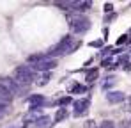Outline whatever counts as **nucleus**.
<instances>
[{
	"instance_id": "nucleus-1",
	"label": "nucleus",
	"mask_w": 131,
	"mask_h": 128,
	"mask_svg": "<svg viewBox=\"0 0 131 128\" xmlns=\"http://www.w3.org/2000/svg\"><path fill=\"white\" fill-rule=\"evenodd\" d=\"M13 78H14L20 85H23V87L27 89L32 82H36L37 71H36L30 64H23V66H18V68L14 69V77H13Z\"/></svg>"
},
{
	"instance_id": "nucleus-2",
	"label": "nucleus",
	"mask_w": 131,
	"mask_h": 128,
	"mask_svg": "<svg viewBox=\"0 0 131 128\" xmlns=\"http://www.w3.org/2000/svg\"><path fill=\"white\" fill-rule=\"evenodd\" d=\"M67 16H69V29H71L73 34L83 36L90 29V20L85 18V16H82L78 13H67Z\"/></svg>"
},
{
	"instance_id": "nucleus-3",
	"label": "nucleus",
	"mask_w": 131,
	"mask_h": 128,
	"mask_svg": "<svg viewBox=\"0 0 131 128\" xmlns=\"http://www.w3.org/2000/svg\"><path fill=\"white\" fill-rule=\"evenodd\" d=\"M73 36L69 34V36H64L60 41L57 43L53 48H50L48 52H46V55L50 57V59H55V57H59V55H64V53H69V50H71V46H73Z\"/></svg>"
},
{
	"instance_id": "nucleus-4",
	"label": "nucleus",
	"mask_w": 131,
	"mask_h": 128,
	"mask_svg": "<svg viewBox=\"0 0 131 128\" xmlns=\"http://www.w3.org/2000/svg\"><path fill=\"white\" fill-rule=\"evenodd\" d=\"M0 85H5L11 93H13V96L14 94H18V96H23L25 93H27V89L23 87V85H20L13 77H0Z\"/></svg>"
},
{
	"instance_id": "nucleus-5",
	"label": "nucleus",
	"mask_w": 131,
	"mask_h": 128,
	"mask_svg": "<svg viewBox=\"0 0 131 128\" xmlns=\"http://www.w3.org/2000/svg\"><path fill=\"white\" fill-rule=\"evenodd\" d=\"M89 105H90V100L87 98H83V100H76V102H73V107H74V116L76 117H80V116H83V114H87L89 110Z\"/></svg>"
},
{
	"instance_id": "nucleus-6",
	"label": "nucleus",
	"mask_w": 131,
	"mask_h": 128,
	"mask_svg": "<svg viewBox=\"0 0 131 128\" xmlns=\"http://www.w3.org/2000/svg\"><path fill=\"white\" fill-rule=\"evenodd\" d=\"M57 66V61L55 59H44L43 62H39L37 66H32L37 73H51V69Z\"/></svg>"
},
{
	"instance_id": "nucleus-7",
	"label": "nucleus",
	"mask_w": 131,
	"mask_h": 128,
	"mask_svg": "<svg viewBox=\"0 0 131 128\" xmlns=\"http://www.w3.org/2000/svg\"><path fill=\"white\" fill-rule=\"evenodd\" d=\"M105 98H106L108 103L117 105V103H122V102L126 100V94H124L122 91H108V93L105 94Z\"/></svg>"
},
{
	"instance_id": "nucleus-8",
	"label": "nucleus",
	"mask_w": 131,
	"mask_h": 128,
	"mask_svg": "<svg viewBox=\"0 0 131 128\" xmlns=\"http://www.w3.org/2000/svg\"><path fill=\"white\" fill-rule=\"evenodd\" d=\"M27 102L30 103V107H36V108H43L46 105V98L43 94H32V96L27 98Z\"/></svg>"
},
{
	"instance_id": "nucleus-9",
	"label": "nucleus",
	"mask_w": 131,
	"mask_h": 128,
	"mask_svg": "<svg viewBox=\"0 0 131 128\" xmlns=\"http://www.w3.org/2000/svg\"><path fill=\"white\" fill-rule=\"evenodd\" d=\"M34 125L37 128H46L48 125H51V117L50 116H39V117L34 119Z\"/></svg>"
},
{
	"instance_id": "nucleus-10",
	"label": "nucleus",
	"mask_w": 131,
	"mask_h": 128,
	"mask_svg": "<svg viewBox=\"0 0 131 128\" xmlns=\"http://www.w3.org/2000/svg\"><path fill=\"white\" fill-rule=\"evenodd\" d=\"M11 100H13V93H11L5 85H0V102L7 103V102H11Z\"/></svg>"
},
{
	"instance_id": "nucleus-11",
	"label": "nucleus",
	"mask_w": 131,
	"mask_h": 128,
	"mask_svg": "<svg viewBox=\"0 0 131 128\" xmlns=\"http://www.w3.org/2000/svg\"><path fill=\"white\" fill-rule=\"evenodd\" d=\"M69 103H73V98H71V96H62V98H59L53 105L59 107V108H66V105H69Z\"/></svg>"
},
{
	"instance_id": "nucleus-12",
	"label": "nucleus",
	"mask_w": 131,
	"mask_h": 128,
	"mask_svg": "<svg viewBox=\"0 0 131 128\" xmlns=\"http://www.w3.org/2000/svg\"><path fill=\"white\" fill-rule=\"evenodd\" d=\"M89 89H87V85H83V84H74L73 87H71V94H83V93H87Z\"/></svg>"
},
{
	"instance_id": "nucleus-13",
	"label": "nucleus",
	"mask_w": 131,
	"mask_h": 128,
	"mask_svg": "<svg viewBox=\"0 0 131 128\" xmlns=\"http://www.w3.org/2000/svg\"><path fill=\"white\" fill-rule=\"evenodd\" d=\"M67 117V110L66 108H57V112H55V117H53V123H60L62 119Z\"/></svg>"
},
{
	"instance_id": "nucleus-14",
	"label": "nucleus",
	"mask_w": 131,
	"mask_h": 128,
	"mask_svg": "<svg viewBox=\"0 0 131 128\" xmlns=\"http://www.w3.org/2000/svg\"><path fill=\"white\" fill-rule=\"evenodd\" d=\"M113 84H115V78H113V77H106V80L101 84V87H103V91H105V93H108V91H112Z\"/></svg>"
},
{
	"instance_id": "nucleus-15",
	"label": "nucleus",
	"mask_w": 131,
	"mask_h": 128,
	"mask_svg": "<svg viewBox=\"0 0 131 128\" xmlns=\"http://www.w3.org/2000/svg\"><path fill=\"white\" fill-rule=\"evenodd\" d=\"M96 78H97V69H90V71L87 73V78H85V82H87V84H92Z\"/></svg>"
},
{
	"instance_id": "nucleus-16",
	"label": "nucleus",
	"mask_w": 131,
	"mask_h": 128,
	"mask_svg": "<svg viewBox=\"0 0 131 128\" xmlns=\"http://www.w3.org/2000/svg\"><path fill=\"white\" fill-rule=\"evenodd\" d=\"M126 43H129V34H122V36L117 39V46H121V44H126Z\"/></svg>"
},
{
	"instance_id": "nucleus-17",
	"label": "nucleus",
	"mask_w": 131,
	"mask_h": 128,
	"mask_svg": "<svg viewBox=\"0 0 131 128\" xmlns=\"http://www.w3.org/2000/svg\"><path fill=\"white\" fill-rule=\"evenodd\" d=\"M89 46H90V48H101V46H103V39H96V41H90V43H89Z\"/></svg>"
},
{
	"instance_id": "nucleus-18",
	"label": "nucleus",
	"mask_w": 131,
	"mask_h": 128,
	"mask_svg": "<svg viewBox=\"0 0 131 128\" xmlns=\"http://www.w3.org/2000/svg\"><path fill=\"white\" fill-rule=\"evenodd\" d=\"M97 128H115V125H113V121H110V119H108V121H103Z\"/></svg>"
},
{
	"instance_id": "nucleus-19",
	"label": "nucleus",
	"mask_w": 131,
	"mask_h": 128,
	"mask_svg": "<svg viewBox=\"0 0 131 128\" xmlns=\"http://www.w3.org/2000/svg\"><path fill=\"white\" fill-rule=\"evenodd\" d=\"M50 77H51V73H43V80L39 82V85H44V84H48V80H50Z\"/></svg>"
},
{
	"instance_id": "nucleus-20",
	"label": "nucleus",
	"mask_w": 131,
	"mask_h": 128,
	"mask_svg": "<svg viewBox=\"0 0 131 128\" xmlns=\"http://www.w3.org/2000/svg\"><path fill=\"white\" fill-rule=\"evenodd\" d=\"M105 13H106V14H108V13H113V4H112V2H106V4H105Z\"/></svg>"
},
{
	"instance_id": "nucleus-21",
	"label": "nucleus",
	"mask_w": 131,
	"mask_h": 128,
	"mask_svg": "<svg viewBox=\"0 0 131 128\" xmlns=\"http://www.w3.org/2000/svg\"><path fill=\"white\" fill-rule=\"evenodd\" d=\"M101 66H103V68H108V66H113V64H112V59H103V62H101Z\"/></svg>"
},
{
	"instance_id": "nucleus-22",
	"label": "nucleus",
	"mask_w": 131,
	"mask_h": 128,
	"mask_svg": "<svg viewBox=\"0 0 131 128\" xmlns=\"http://www.w3.org/2000/svg\"><path fill=\"white\" fill-rule=\"evenodd\" d=\"M7 110V103H4V102H0V116H4V112Z\"/></svg>"
},
{
	"instance_id": "nucleus-23",
	"label": "nucleus",
	"mask_w": 131,
	"mask_h": 128,
	"mask_svg": "<svg viewBox=\"0 0 131 128\" xmlns=\"http://www.w3.org/2000/svg\"><path fill=\"white\" fill-rule=\"evenodd\" d=\"M115 16H117V14H115V13H112V14H110V16H108V14H106V16H105V23H110V21L113 20V18H115Z\"/></svg>"
}]
</instances>
